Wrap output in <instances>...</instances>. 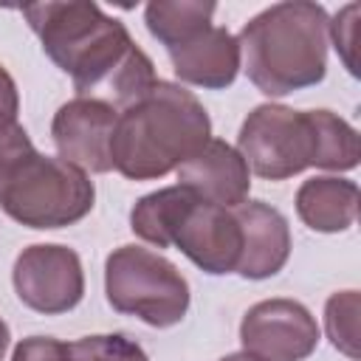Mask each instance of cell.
Wrapping results in <instances>:
<instances>
[{
	"mask_svg": "<svg viewBox=\"0 0 361 361\" xmlns=\"http://www.w3.org/2000/svg\"><path fill=\"white\" fill-rule=\"evenodd\" d=\"M237 152L248 172L265 180H288L310 166L319 169V124L316 110H293L288 104H257L237 135Z\"/></svg>",
	"mask_w": 361,
	"mask_h": 361,
	"instance_id": "7",
	"label": "cell"
},
{
	"mask_svg": "<svg viewBox=\"0 0 361 361\" xmlns=\"http://www.w3.org/2000/svg\"><path fill=\"white\" fill-rule=\"evenodd\" d=\"M178 186L189 189L195 197L237 209L248 200L251 189V172L237 147H231L223 138H209L189 161H183L178 169Z\"/></svg>",
	"mask_w": 361,
	"mask_h": 361,
	"instance_id": "11",
	"label": "cell"
},
{
	"mask_svg": "<svg viewBox=\"0 0 361 361\" xmlns=\"http://www.w3.org/2000/svg\"><path fill=\"white\" fill-rule=\"evenodd\" d=\"M118 110L102 99H85L76 96L65 102L51 121V138L56 144L59 158L68 164L104 175L113 169L110 144L116 133Z\"/></svg>",
	"mask_w": 361,
	"mask_h": 361,
	"instance_id": "10",
	"label": "cell"
},
{
	"mask_svg": "<svg viewBox=\"0 0 361 361\" xmlns=\"http://www.w3.org/2000/svg\"><path fill=\"white\" fill-rule=\"evenodd\" d=\"M8 338H11V333H8V324L0 319V361H3V355H6V350H8Z\"/></svg>",
	"mask_w": 361,
	"mask_h": 361,
	"instance_id": "22",
	"label": "cell"
},
{
	"mask_svg": "<svg viewBox=\"0 0 361 361\" xmlns=\"http://www.w3.org/2000/svg\"><path fill=\"white\" fill-rule=\"evenodd\" d=\"M212 138L203 102L183 85L155 79L147 93L118 110L110 158L127 180H158L175 172Z\"/></svg>",
	"mask_w": 361,
	"mask_h": 361,
	"instance_id": "2",
	"label": "cell"
},
{
	"mask_svg": "<svg viewBox=\"0 0 361 361\" xmlns=\"http://www.w3.org/2000/svg\"><path fill=\"white\" fill-rule=\"evenodd\" d=\"M130 228L155 248L175 245L189 262L212 276L237 274L243 228L234 209L206 203L178 183L138 197L130 212Z\"/></svg>",
	"mask_w": 361,
	"mask_h": 361,
	"instance_id": "4",
	"label": "cell"
},
{
	"mask_svg": "<svg viewBox=\"0 0 361 361\" xmlns=\"http://www.w3.org/2000/svg\"><path fill=\"white\" fill-rule=\"evenodd\" d=\"M104 293L116 313L149 327H175L189 310V282L164 254L144 245H118L104 259Z\"/></svg>",
	"mask_w": 361,
	"mask_h": 361,
	"instance_id": "6",
	"label": "cell"
},
{
	"mask_svg": "<svg viewBox=\"0 0 361 361\" xmlns=\"http://www.w3.org/2000/svg\"><path fill=\"white\" fill-rule=\"evenodd\" d=\"M93 203L90 175L59 155L37 152V147L0 180V209L14 223L37 231L73 226L93 212Z\"/></svg>",
	"mask_w": 361,
	"mask_h": 361,
	"instance_id": "5",
	"label": "cell"
},
{
	"mask_svg": "<svg viewBox=\"0 0 361 361\" xmlns=\"http://www.w3.org/2000/svg\"><path fill=\"white\" fill-rule=\"evenodd\" d=\"M71 361H149L144 347L124 333H96L82 336L68 344Z\"/></svg>",
	"mask_w": 361,
	"mask_h": 361,
	"instance_id": "19",
	"label": "cell"
},
{
	"mask_svg": "<svg viewBox=\"0 0 361 361\" xmlns=\"http://www.w3.org/2000/svg\"><path fill=\"white\" fill-rule=\"evenodd\" d=\"M17 299L42 313L59 316L73 310L85 296V271L73 248L59 243H34L23 248L11 268Z\"/></svg>",
	"mask_w": 361,
	"mask_h": 361,
	"instance_id": "8",
	"label": "cell"
},
{
	"mask_svg": "<svg viewBox=\"0 0 361 361\" xmlns=\"http://www.w3.org/2000/svg\"><path fill=\"white\" fill-rule=\"evenodd\" d=\"M34 149L25 127L20 124V93L11 73L0 65V180L3 175Z\"/></svg>",
	"mask_w": 361,
	"mask_h": 361,
	"instance_id": "17",
	"label": "cell"
},
{
	"mask_svg": "<svg viewBox=\"0 0 361 361\" xmlns=\"http://www.w3.org/2000/svg\"><path fill=\"white\" fill-rule=\"evenodd\" d=\"M220 361H259V358H254V355H248V353H228V355H223Z\"/></svg>",
	"mask_w": 361,
	"mask_h": 361,
	"instance_id": "23",
	"label": "cell"
},
{
	"mask_svg": "<svg viewBox=\"0 0 361 361\" xmlns=\"http://www.w3.org/2000/svg\"><path fill=\"white\" fill-rule=\"evenodd\" d=\"M355 25H358V6H355V3L344 6V8L333 17V23L327 25V37L336 42V51L341 54V59H344V65H347V71H350L353 76L358 73L355 56H353V51H355Z\"/></svg>",
	"mask_w": 361,
	"mask_h": 361,
	"instance_id": "20",
	"label": "cell"
},
{
	"mask_svg": "<svg viewBox=\"0 0 361 361\" xmlns=\"http://www.w3.org/2000/svg\"><path fill=\"white\" fill-rule=\"evenodd\" d=\"M322 338L316 316L296 299L274 296L251 305L240 322L243 353L259 361H305Z\"/></svg>",
	"mask_w": 361,
	"mask_h": 361,
	"instance_id": "9",
	"label": "cell"
},
{
	"mask_svg": "<svg viewBox=\"0 0 361 361\" xmlns=\"http://www.w3.org/2000/svg\"><path fill=\"white\" fill-rule=\"evenodd\" d=\"M234 217L243 228V257L237 274L243 279H268L276 276L290 257V226L288 217L265 200H245L234 209Z\"/></svg>",
	"mask_w": 361,
	"mask_h": 361,
	"instance_id": "12",
	"label": "cell"
},
{
	"mask_svg": "<svg viewBox=\"0 0 361 361\" xmlns=\"http://www.w3.org/2000/svg\"><path fill=\"white\" fill-rule=\"evenodd\" d=\"M358 290H336L324 305V330L330 344L350 361H358Z\"/></svg>",
	"mask_w": 361,
	"mask_h": 361,
	"instance_id": "18",
	"label": "cell"
},
{
	"mask_svg": "<svg viewBox=\"0 0 361 361\" xmlns=\"http://www.w3.org/2000/svg\"><path fill=\"white\" fill-rule=\"evenodd\" d=\"M327 25L324 6L310 0L274 3L254 14L237 37L251 85L265 96L319 85L327 73Z\"/></svg>",
	"mask_w": 361,
	"mask_h": 361,
	"instance_id": "3",
	"label": "cell"
},
{
	"mask_svg": "<svg viewBox=\"0 0 361 361\" xmlns=\"http://www.w3.org/2000/svg\"><path fill=\"white\" fill-rule=\"evenodd\" d=\"M169 62L180 82L203 87V90L228 87L243 68L240 42L223 25H209L189 42L172 48Z\"/></svg>",
	"mask_w": 361,
	"mask_h": 361,
	"instance_id": "13",
	"label": "cell"
},
{
	"mask_svg": "<svg viewBox=\"0 0 361 361\" xmlns=\"http://www.w3.org/2000/svg\"><path fill=\"white\" fill-rule=\"evenodd\" d=\"M23 17L48 59L71 76L76 96L124 110L158 79L152 59L135 45L127 25L96 3H31L23 6Z\"/></svg>",
	"mask_w": 361,
	"mask_h": 361,
	"instance_id": "1",
	"label": "cell"
},
{
	"mask_svg": "<svg viewBox=\"0 0 361 361\" xmlns=\"http://www.w3.org/2000/svg\"><path fill=\"white\" fill-rule=\"evenodd\" d=\"M296 214L310 231H347L358 217V183L338 175L307 178L296 189Z\"/></svg>",
	"mask_w": 361,
	"mask_h": 361,
	"instance_id": "14",
	"label": "cell"
},
{
	"mask_svg": "<svg viewBox=\"0 0 361 361\" xmlns=\"http://www.w3.org/2000/svg\"><path fill=\"white\" fill-rule=\"evenodd\" d=\"M11 361H71V355H68V344L59 338L28 336L14 347Z\"/></svg>",
	"mask_w": 361,
	"mask_h": 361,
	"instance_id": "21",
	"label": "cell"
},
{
	"mask_svg": "<svg viewBox=\"0 0 361 361\" xmlns=\"http://www.w3.org/2000/svg\"><path fill=\"white\" fill-rule=\"evenodd\" d=\"M316 124H319V144H322L319 169H330V172L355 169L361 158L355 127L333 110H316Z\"/></svg>",
	"mask_w": 361,
	"mask_h": 361,
	"instance_id": "16",
	"label": "cell"
},
{
	"mask_svg": "<svg viewBox=\"0 0 361 361\" xmlns=\"http://www.w3.org/2000/svg\"><path fill=\"white\" fill-rule=\"evenodd\" d=\"M214 11L217 6L209 0H155L144 6V23L147 31L161 45H166V51H172L206 31Z\"/></svg>",
	"mask_w": 361,
	"mask_h": 361,
	"instance_id": "15",
	"label": "cell"
}]
</instances>
